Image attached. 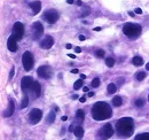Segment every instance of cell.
I'll use <instances>...</instances> for the list:
<instances>
[{
  "label": "cell",
  "mask_w": 149,
  "mask_h": 140,
  "mask_svg": "<svg viewBox=\"0 0 149 140\" xmlns=\"http://www.w3.org/2000/svg\"><path fill=\"white\" fill-rule=\"evenodd\" d=\"M116 131L119 137L129 138L133 134L134 131V122L131 117H123L117 122L116 124Z\"/></svg>",
  "instance_id": "7a4b0ae2"
},
{
  "label": "cell",
  "mask_w": 149,
  "mask_h": 140,
  "mask_svg": "<svg viewBox=\"0 0 149 140\" xmlns=\"http://www.w3.org/2000/svg\"><path fill=\"white\" fill-rule=\"evenodd\" d=\"M77 5L80 6V5H81V1H80V0H77Z\"/></svg>",
  "instance_id": "ee69618b"
},
{
  "label": "cell",
  "mask_w": 149,
  "mask_h": 140,
  "mask_svg": "<svg viewBox=\"0 0 149 140\" xmlns=\"http://www.w3.org/2000/svg\"><path fill=\"white\" fill-rule=\"evenodd\" d=\"M106 64H107V67H109V68L113 67V64H115V59H113V58H107Z\"/></svg>",
  "instance_id": "83f0119b"
},
{
  "label": "cell",
  "mask_w": 149,
  "mask_h": 140,
  "mask_svg": "<svg viewBox=\"0 0 149 140\" xmlns=\"http://www.w3.org/2000/svg\"><path fill=\"white\" fill-rule=\"evenodd\" d=\"M67 48H71V44H67Z\"/></svg>",
  "instance_id": "f6af8a7d"
},
{
  "label": "cell",
  "mask_w": 149,
  "mask_h": 140,
  "mask_svg": "<svg viewBox=\"0 0 149 140\" xmlns=\"http://www.w3.org/2000/svg\"><path fill=\"white\" fill-rule=\"evenodd\" d=\"M28 104H29V97H28L26 94H24L23 99L21 101V108H22V109H23V108H26Z\"/></svg>",
  "instance_id": "7402d4cb"
},
{
  "label": "cell",
  "mask_w": 149,
  "mask_h": 140,
  "mask_svg": "<svg viewBox=\"0 0 149 140\" xmlns=\"http://www.w3.org/2000/svg\"><path fill=\"white\" fill-rule=\"evenodd\" d=\"M29 6L31 7V9H32V12H33V14H35V15H37L38 13L40 12V9H41V2H40L39 0L31 1V2L29 3Z\"/></svg>",
  "instance_id": "2e32d148"
},
{
  "label": "cell",
  "mask_w": 149,
  "mask_h": 140,
  "mask_svg": "<svg viewBox=\"0 0 149 140\" xmlns=\"http://www.w3.org/2000/svg\"><path fill=\"white\" fill-rule=\"evenodd\" d=\"M37 74L40 78L49 79L52 77V75H53V69L51 67H48V65H41V67L38 68Z\"/></svg>",
  "instance_id": "8992f818"
},
{
  "label": "cell",
  "mask_w": 149,
  "mask_h": 140,
  "mask_svg": "<svg viewBox=\"0 0 149 140\" xmlns=\"http://www.w3.org/2000/svg\"><path fill=\"white\" fill-rule=\"evenodd\" d=\"M22 63H23V67H24V70L25 71H30L33 67V55L31 54V52L26 51L24 52L23 56H22Z\"/></svg>",
  "instance_id": "277c9868"
},
{
  "label": "cell",
  "mask_w": 149,
  "mask_h": 140,
  "mask_svg": "<svg viewBox=\"0 0 149 140\" xmlns=\"http://www.w3.org/2000/svg\"><path fill=\"white\" fill-rule=\"evenodd\" d=\"M116 90H117V87H116V84H113V83H110V84L108 85V93H109V94H113V93L116 92Z\"/></svg>",
  "instance_id": "cb8c5ba5"
},
{
  "label": "cell",
  "mask_w": 149,
  "mask_h": 140,
  "mask_svg": "<svg viewBox=\"0 0 149 140\" xmlns=\"http://www.w3.org/2000/svg\"><path fill=\"white\" fill-rule=\"evenodd\" d=\"M95 55H96L97 58H103V56H104V51H103V49H97V51L95 52Z\"/></svg>",
  "instance_id": "f546056e"
},
{
  "label": "cell",
  "mask_w": 149,
  "mask_h": 140,
  "mask_svg": "<svg viewBox=\"0 0 149 140\" xmlns=\"http://www.w3.org/2000/svg\"><path fill=\"white\" fill-rule=\"evenodd\" d=\"M83 91H84V92H88V87H87V86H84V87H83Z\"/></svg>",
  "instance_id": "8d00e7d4"
},
{
  "label": "cell",
  "mask_w": 149,
  "mask_h": 140,
  "mask_svg": "<svg viewBox=\"0 0 149 140\" xmlns=\"http://www.w3.org/2000/svg\"><path fill=\"white\" fill-rule=\"evenodd\" d=\"M134 104H135V107L141 108V107L145 104V100H143V99H141V98H139V99H136V100L134 101Z\"/></svg>",
  "instance_id": "4316f807"
},
{
  "label": "cell",
  "mask_w": 149,
  "mask_h": 140,
  "mask_svg": "<svg viewBox=\"0 0 149 140\" xmlns=\"http://www.w3.org/2000/svg\"><path fill=\"white\" fill-rule=\"evenodd\" d=\"M122 103H123V100H122V98L118 97V95L112 99V104H113L115 107H119V106H122Z\"/></svg>",
  "instance_id": "44dd1931"
},
{
  "label": "cell",
  "mask_w": 149,
  "mask_h": 140,
  "mask_svg": "<svg viewBox=\"0 0 149 140\" xmlns=\"http://www.w3.org/2000/svg\"><path fill=\"white\" fill-rule=\"evenodd\" d=\"M67 2H68L69 5H72V3H74V0H67Z\"/></svg>",
  "instance_id": "ab89813d"
},
{
  "label": "cell",
  "mask_w": 149,
  "mask_h": 140,
  "mask_svg": "<svg viewBox=\"0 0 149 140\" xmlns=\"http://www.w3.org/2000/svg\"><path fill=\"white\" fill-rule=\"evenodd\" d=\"M14 110H15V103L14 100L9 99V103H8V108L2 111V117H10L13 114H14Z\"/></svg>",
  "instance_id": "9a60e30c"
},
{
  "label": "cell",
  "mask_w": 149,
  "mask_h": 140,
  "mask_svg": "<svg viewBox=\"0 0 149 140\" xmlns=\"http://www.w3.org/2000/svg\"><path fill=\"white\" fill-rule=\"evenodd\" d=\"M84 117H85V113H84V110L78 109V110L76 111V120H78V122H83V120H84Z\"/></svg>",
  "instance_id": "ac0fdd59"
},
{
  "label": "cell",
  "mask_w": 149,
  "mask_h": 140,
  "mask_svg": "<svg viewBox=\"0 0 149 140\" xmlns=\"http://www.w3.org/2000/svg\"><path fill=\"white\" fill-rule=\"evenodd\" d=\"M30 91L32 93V98L33 99H37L38 97L40 95V93H41V86H40V84L38 81H33L32 85H31V87H30Z\"/></svg>",
  "instance_id": "4fadbf2b"
},
{
  "label": "cell",
  "mask_w": 149,
  "mask_h": 140,
  "mask_svg": "<svg viewBox=\"0 0 149 140\" xmlns=\"http://www.w3.org/2000/svg\"><path fill=\"white\" fill-rule=\"evenodd\" d=\"M55 120V113L54 111H49V114L46 117V123L47 124H52Z\"/></svg>",
  "instance_id": "d6986e66"
},
{
  "label": "cell",
  "mask_w": 149,
  "mask_h": 140,
  "mask_svg": "<svg viewBox=\"0 0 149 140\" xmlns=\"http://www.w3.org/2000/svg\"><path fill=\"white\" fill-rule=\"evenodd\" d=\"M69 58H71V59H74L76 56H74V54H69Z\"/></svg>",
  "instance_id": "7bdbcfd3"
},
{
  "label": "cell",
  "mask_w": 149,
  "mask_h": 140,
  "mask_svg": "<svg viewBox=\"0 0 149 140\" xmlns=\"http://www.w3.org/2000/svg\"><path fill=\"white\" fill-rule=\"evenodd\" d=\"M42 117V111L38 108H33L31 109L30 114H29V120H30V123L31 124H37L39 120H41Z\"/></svg>",
  "instance_id": "9c48e42d"
},
{
  "label": "cell",
  "mask_w": 149,
  "mask_h": 140,
  "mask_svg": "<svg viewBox=\"0 0 149 140\" xmlns=\"http://www.w3.org/2000/svg\"><path fill=\"white\" fill-rule=\"evenodd\" d=\"M112 115L111 108L107 102H96L92 107V116L95 120H104L110 118Z\"/></svg>",
  "instance_id": "6da1fadb"
},
{
  "label": "cell",
  "mask_w": 149,
  "mask_h": 140,
  "mask_svg": "<svg viewBox=\"0 0 149 140\" xmlns=\"http://www.w3.org/2000/svg\"><path fill=\"white\" fill-rule=\"evenodd\" d=\"M44 33V26L40 22H35L32 24V39L38 40L41 38Z\"/></svg>",
  "instance_id": "52a82bcc"
},
{
  "label": "cell",
  "mask_w": 149,
  "mask_h": 140,
  "mask_svg": "<svg viewBox=\"0 0 149 140\" xmlns=\"http://www.w3.org/2000/svg\"><path fill=\"white\" fill-rule=\"evenodd\" d=\"M74 52H76V53H80V52H81V48H80V47H76V48H74Z\"/></svg>",
  "instance_id": "836d02e7"
},
{
  "label": "cell",
  "mask_w": 149,
  "mask_h": 140,
  "mask_svg": "<svg viewBox=\"0 0 149 140\" xmlns=\"http://www.w3.org/2000/svg\"><path fill=\"white\" fill-rule=\"evenodd\" d=\"M132 63H133L134 65H141V64H143V59L136 55V56H134V58L132 59Z\"/></svg>",
  "instance_id": "ffe728a7"
},
{
  "label": "cell",
  "mask_w": 149,
  "mask_h": 140,
  "mask_svg": "<svg viewBox=\"0 0 149 140\" xmlns=\"http://www.w3.org/2000/svg\"><path fill=\"white\" fill-rule=\"evenodd\" d=\"M85 78H86L85 75H80V79H85Z\"/></svg>",
  "instance_id": "b9f144b4"
},
{
  "label": "cell",
  "mask_w": 149,
  "mask_h": 140,
  "mask_svg": "<svg viewBox=\"0 0 149 140\" xmlns=\"http://www.w3.org/2000/svg\"><path fill=\"white\" fill-rule=\"evenodd\" d=\"M79 101H80V102H85V101H86V98H85V97H81V98L79 99Z\"/></svg>",
  "instance_id": "d590c367"
},
{
  "label": "cell",
  "mask_w": 149,
  "mask_h": 140,
  "mask_svg": "<svg viewBox=\"0 0 149 140\" xmlns=\"http://www.w3.org/2000/svg\"><path fill=\"white\" fill-rule=\"evenodd\" d=\"M54 45V38L52 36H45V38L40 41V47L42 49H49Z\"/></svg>",
  "instance_id": "7c38bea8"
},
{
  "label": "cell",
  "mask_w": 149,
  "mask_h": 140,
  "mask_svg": "<svg viewBox=\"0 0 149 140\" xmlns=\"http://www.w3.org/2000/svg\"><path fill=\"white\" fill-rule=\"evenodd\" d=\"M99 134H100V137H101L103 140L110 138L112 134H113V129H112L111 124H109V123L104 124V125H103V126L100 129Z\"/></svg>",
  "instance_id": "ba28073f"
},
{
  "label": "cell",
  "mask_w": 149,
  "mask_h": 140,
  "mask_svg": "<svg viewBox=\"0 0 149 140\" xmlns=\"http://www.w3.org/2000/svg\"><path fill=\"white\" fill-rule=\"evenodd\" d=\"M62 120H67V116H63V117H62Z\"/></svg>",
  "instance_id": "c3c4849f"
},
{
  "label": "cell",
  "mask_w": 149,
  "mask_h": 140,
  "mask_svg": "<svg viewBox=\"0 0 149 140\" xmlns=\"http://www.w3.org/2000/svg\"><path fill=\"white\" fill-rule=\"evenodd\" d=\"M93 95H94V93H93V92H88V97H90V98H92Z\"/></svg>",
  "instance_id": "60d3db41"
},
{
  "label": "cell",
  "mask_w": 149,
  "mask_h": 140,
  "mask_svg": "<svg viewBox=\"0 0 149 140\" xmlns=\"http://www.w3.org/2000/svg\"><path fill=\"white\" fill-rule=\"evenodd\" d=\"M79 40H81V41H84V40H85V36H83V35H80V36H79Z\"/></svg>",
  "instance_id": "e575fe53"
},
{
  "label": "cell",
  "mask_w": 149,
  "mask_h": 140,
  "mask_svg": "<svg viewBox=\"0 0 149 140\" xmlns=\"http://www.w3.org/2000/svg\"><path fill=\"white\" fill-rule=\"evenodd\" d=\"M123 32L131 38L138 37L141 33V25H139L136 23H126L123 26Z\"/></svg>",
  "instance_id": "3957f363"
},
{
  "label": "cell",
  "mask_w": 149,
  "mask_h": 140,
  "mask_svg": "<svg viewBox=\"0 0 149 140\" xmlns=\"http://www.w3.org/2000/svg\"><path fill=\"white\" fill-rule=\"evenodd\" d=\"M14 74H15V68L13 67V68H12V70H10V72H9V80L13 79V77H14Z\"/></svg>",
  "instance_id": "1f68e13d"
},
{
  "label": "cell",
  "mask_w": 149,
  "mask_h": 140,
  "mask_svg": "<svg viewBox=\"0 0 149 140\" xmlns=\"http://www.w3.org/2000/svg\"><path fill=\"white\" fill-rule=\"evenodd\" d=\"M135 78H136V80H139V81L143 80L145 78H146V72H143V71H139V72L136 74V76H135Z\"/></svg>",
  "instance_id": "d4e9b609"
},
{
  "label": "cell",
  "mask_w": 149,
  "mask_h": 140,
  "mask_svg": "<svg viewBox=\"0 0 149 140\" xmlns=\"http://www.w3.org/2000/svg\"><path fill=\"white\" fill-rule=\"evenodd\" d=\"M33 81H35V80L32 79L31 77H29V76L23 77L22 80H21V88H22V91H23V92L30 91V87H31V85H32Z\"/></svg>",
  "instance_id": "8fae6325"
},
{
  "label": "cell",
  "mask_w": 149,
  "mask_h": 140,
  "mask_svg": "<svg viewBox=\"0 0 149 140\" xmlns=\"http://www.w3.org/2000/svg\"><path fill=\"white\" fill-rule=\"evenodd\" d=\"M42 17H44V20L46 21L47 23L54 24V23H56V21L58 20V13H57V10H55V9H47L44 13Z\"/></svg>",
  "instance_id": "5b68a950"
},
{
  "label": "cell",
  "mask_w": 149,
  "mask_h": 140,
  "mask_svg": "<svg viewBox=\"0 0 149 140\" xmlns=\"http://www.w3.org/2000/svg\"><path fill=\"white\" fill-rule=\"evenodd\" d=\"M100 85V79L99 78H94L93 80H92V86L93 87H97Z\"/></svg>",
  "instance_id": "4dcf8cb0"
},
{
  "label": "cell",
  "mask_w": 149,
  "mask_h": 140,
  "mask_svg": "<svg viewBox=\"0 0 149 140\" xmlns=\"http://www.w3.org/2000/svg\"><path fill=\"white\" fill-rule=\"evenodd\" d=\"M148 100H149V97H148Z\"/></svg>",
  "instance_id": "681fc988"
},
{
  "label": "cell",
  "mask_w": 149,
  "mask_h": 140,
  "mask_svg": "<svg viewBox=\"0 0 149 140\" xmlns=\"http://www.w3.org/2000/svg\"><path fill=\"white\" fill-rule=\"evenodd\" d=\"M83 79H78L77 81H74V90H79V88H81L83 87Z\"/></svg>",
  "instance_id": "484cf974"
},
{
  "label": "cell",
  "mask_w": 149,
  "mask_h": 140,
  "mask_svg": "<svg viewBox=\"0 0 149 140\" xmlns=\"http://www.w3.org/2000/svg\"><path fill=\"white\" fill-rule=\"evenodd\" d=\"M94 31H101V28L97 26V28H94Z\"/></svg>",
  "instance_id": "f35d334b"
},
{
  "label": "cell",
  "mask_w": 149,
  "mask_h": 140,
  "mask_svg": "<svg viewBox=\"0 0 149 140\" xmlns=\"http://www.w3.org/2000/svg\"><path fill=\"white\" fill-rule=\"evenodd\" d=\"M146 68H147V70L149 71V62L147 63V64H146Z\"/></svg>",
  "instance_id": "7dc6e473"
},
{
  "label": "cell",
  "mask_w": 149,
  "mask_h": 140,
  "mask_svg": "<svg viewBox=\"0 0 149 140\" xmlns=\"http://www.w3.org/2000/svg\"><path fill=\"white\" fill-rule=\"evenodd\" d=\"M135 13H136V14H141V13H142L141 8H135Z\"/></svg>",
  "instance_id": "d6a6232c"
},
{
  "label": "cell",
  "mask_w": 149,
  "mask_h": 140,
  "mask_svg": "<svg viewBox=\"0 0 149 140\" xmlns=\"http://www.w3.org/2000/svg\"><path fill=\"white\" fill-rule=\"evenodd\" d=\"M129 15H130V16H132V17H133V16H134V14H133V13H132V12H129Z\"/></svg>",
  "instance_id": "bcb514c9"
},
{
  "label": "cell",
  "mask_w": 149,
  "mask_h": 140,
  "mask_svg": "<svg viewBox=\"0 0 149 140\" xmlns=\"http://www.w3.org/2000/svg\"><path fill=\"white\" fill-rule=\"evenodd\" d=\"M13 35L16 37V39H22L23 35H24V25L21 22H16L13 26Z\"/></svg>",
  "instance_id": "30bf717a"
},
{
  "label": "cell",
  "mask_w": 149,
  "mask_h": 140,
  "mask_svg": "<svg viewBox=\"0 0 149 140\" xmlns=\"http://www.w3.org/2000/svg\"><path fill=\"white\" fill-rule=\"evenodd\" d=\"M7 47L10 52H16L17 51V39L14 35H12L9 38H8V41H7Z\"/></svg>",
  "instance_id": "5bb4252c"
},
{
  "label": "cell",
  "mask_w": 149,
  "mask_h": 140,
  "mask_svg": "<svg viewBox=\"0 0 149 140\" xmlns=\"http://www.w3.org/2000/svg\"><path fill=\"white\" fill-rule=\"evenodd\" d=\"M74 133L77 138H81L84 136V129L81 126H77V127H74Z\"/></svg>",
  "instance_id": "e0dca14e"
},
{
  "label": "cell",
  "mask_w": 149,
  "mask_h": 140,
  "mask_svg": "<svg viewBox=\"0 0 149 140\" xmlns=\"http://www.w3.org/2000/svg\"><path fill=\"white\" fill-rule=\"evenodd\" d=\"M134 140H149V133H140L135 137Z\"/></svg>",
  "instance_id": "603a6c76"
},
{
  "label": "cell",
  "mask_w": 149,
  "mask_h": 140,
  "mask_svg": "<svg viewBox=\"0 0 149 140\" xmlns=\"http://www.w3.org/2000/svg\"><path fill=\"white\" fill-rule=\"evenodd\" d=\"M90 13H91V8H90V7H85V8L83 9V13L80 14V16H81V17H84V16L88 15Z\"/></svg>",
  "instance_id": "f1b7e54d"
},
{
  "label": "cell",
  "mask_w": 149,
  "mask_h": 140,
  "mask_svg": "<svg viewBox=\"0 0 149 140\" xmlns=\"http://www.w3.org/2000/svg\"><path fill=\"white\" fill-rule=\"evenodd\" d=\"M71 72H72V74H78V69H72Z\"/></svg>",
  "instance_id": "74e56055"
}]
</instances>
